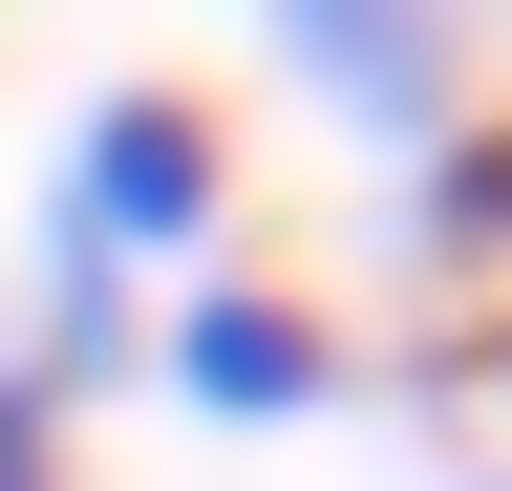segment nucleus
Segmentation results:
<instances>
[{"label": "nucleus", "instance_id": "20e7f679", "mask_svg": "<svg viewBox=\"0 0 512 491\" xmlns=\"http://www.w3.org/2000/svg\"><path fill=\"white\" fill-rule=\"evenodd\" d=\"M0 491H64V385L43 363H0Z\"/></svg>", "mask_w": 512, "mask_h": 491}, {"label": "nucleus", "instance_id": "f257e3e1", "mask_svg": "<svg viewBox=\"0 0 512 491\" xmlns=\"http://www.w3.org/2000/svg\"><path fill=\"white\" fill-rule=\"evenodd\" d=\"M64 235L128 278V257H192L214 235V129H192L171 86H107L86 107V193H64Z\"/></svg>", "mask_w": 512, "mask_h": 491}, {"label": "nucleus", "instance_id": "f03ea898", "mask_svg": "<svg viewBox=\"0 0 512 491\" xmlns=\"http://www.w3.org/2000/svg\"><path fill=\"white\" fill-rule=\"evenodd\" d=\"M171 385L214 406V427H299L320 385H342V342H320L299 299H256V278H192L171 299Z\"/></svg>", "mask_w": 512, "mask_h": 491}, {"label": "nucleus", "instance_id": "7ed1b4c3", "mask_svg": "<svg viewBox=\"0 0 512 491\" xmlns=\"http://www.w3.org/2000/svg\"><path fill=\"white\" fill-rule=\"evenodd\" d=\"M278 65H299L320 107H363V129H448V86H470V43H448V22H406V0H363V22L320 0V22H278Z\"/></svg>", "mask_w": 512, "mask_h": 491}]
</instances>
